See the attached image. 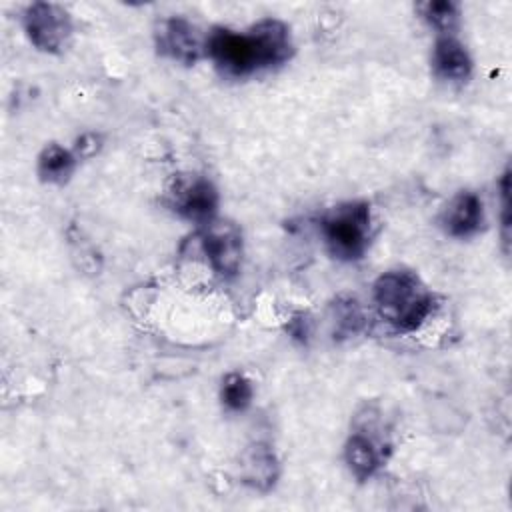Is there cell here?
<instances>
[{"label": "cell", "instance_id": "9", "mask_svg": "<svg viewBox=\"0 0 512 512\" xmlns=\"http://www.w3.org/2000/svg\"><path fill=\"white\" fill-rule=\"evenodd\" d=\"M432 68L444 80L464 82L472 72V58L454 36L444 34L434 44Z\"/></svg>", "mask_w": 512, "mask_h": 512}, {"label": "cell", "instance_id": "6", "mask_svg": "<svg viewBox=\"0 0 512 512\" xmlns=\"http://www.w3.org/2000/svg\"><path fill=\"white\" fill-rule=\"evenodd\" d=\"M202 250L220 276H234L242 262V232L232 222H208L200 234Z\"/></svg>", "mask_w": 512, "mask_h": 512}, {"label": "cell", "instance_id": "7", "mask_svg": "<svg viewBox=\"0 0 512 512\" xmlns=\"http://www.w3.org/2000/svg\"><path fill=\"white\" fill-rule=\"evenodd\" d=\"M156 46L162 56H168L186 66L194 64L206 50V38L186 18H164L156 28Z\"/></svg>", "mask_w": 512, "mask_h": 512}, {"label": "cell", "instance_id": "10", "mask_svg": "<svg viewBox=\"0 0 512 512\" xmlns=\"http://www.w3.org/2000/svg\"><path fill=\"white\" fill-rule=\"evenodd\" d=\"M242 482L256 490H270L278 478V460L266 444H252L240 456Z\"/></svg>", "mask_w": 512, "mask_h": 512}, {"label": "cell", "instance_id": "14", "mask_svg": "<svg viewBox=\"0 0 512 512\" xmlns=\"http://www.w3.org/2000/svg\"><path fill=\"white\" fill-rule=\"evenodd\" d=\"M420 16L436 30L450 32L458 22V6L448 0H430L418 6Z\"/></svg>", "mask_w": 512, "mask_h": 512}, {"label": "cell", "instance_id": "13", "mask_svg": "<svg viewBox=\"0 0 512 512\" xmlns=\"http://www.w3.org/2000/svg\"><path fill=\"white\" fill-rule=\"evenodd\" d=\"M220 398L228 410L242 412L252 402V384L244 374L232 372L222 380Z\"/></svg>", "mask_w": 512, "mask_h": 512}, {"label": "cell", "instance_id": "16", "mask_svg": "<svg viewBox=\"0 0 512 512\" xmlns=\"http://www.w3.org/2000/svg\"><path fill=\"white\" fill-rule=\"evenodd\" d=\"M78 154L80 156H92L96 150H98V136L94 134H84L80 140H78Z\"/></svg>", "mask_w": 512, "mask_h": 512}, {"label": "cell", "instance_id": "3", "mask_svg": "<svg viewBox=\"0 0 512 512\" xmlns=\"http://www.w3.org/2000/svg\"><path fill=\"white\" fill-rule=\"evenodd\" d=\"M320 230L334 258L360 260L370 242V206L366 202L340 204L322 218Z\"/></svg>", "mask_w": 512, "mask_h": 512}, {"label": "cell", "instance_id": "8", "mask_svg": "<svg viewBox=\"0 0 512 512\" xmlns=\"http://www.w3.org/2000/svg\"><path fill=\"white\" fill-rule=\"evenodd\" d=\"M482 222V202L474 192H458L442 214V224L454 238H468L476 234L482 228Z\"/></svg>", "mask_w": 512, "mask_h": 512}, {"label": "cell", "instance_id": "1", "mask_svg": "<svg viewBox=\"0 0 512 512\" xmlns=\"http://www.w3.org/2000/svg\"><path fill=\"white\" fill-rule=\"evenodd\" d=\"M292 52L288 26L274 18L260 20L246 34L214 28L206 38V54L224 74L234 78L280 66Z\"/></svg>", "mask_w": 512, "mask_h": 512}, {"label": "cell", "instance_id": "4", "mask_svg": "<svg viewBox=\"0 0 512 512\" xmlns=\"http://www.w3.org/2000/svg\"><path fill=\"white\" fill-rule=\"evenodd\" d=\"M170 208L186 220L208 224L218 210V192L214 184L198 174L176 176L168 188Z\"/></svg>", "mask_w": 512, "mask_h": 512}, {"label": "cell", "instance_id": "12", "mask_svg": "<svg viewBox=\"0 0 512 512\" xmlns=\"http://www.w3.org/2000/svg\"><path fill=\"white\" fill-rule=\"evenodd\" d=\"M76 166V156L60 144H48L38 156V176L48 184H64Z\"/></svg>", "mask_w": 512, "mask_h": 512}, {"label": "cell", "instance_id": "11", "mask_svg": "<svg viewBox=\"0 0 512 512\" xmlns=\"http://www.w3.org/2000/svg\"><path fill=\"white\" fill-rule=\"evenodd\" d=\"M382 454L384 450H380L376 442L362 432H354L344 446V460L358 480H368L374 476L382 464Z\"/></svg>", "mask_w": 512, "mask_h": 512}, {"label": "cell", "instance_id": "2", "mask_svg": "<svg viewBox=\"0 0 512 512\" xmlns=\"http://www.w3.org/2000/svg\"><path fill=\"white\" fill-rule=\"evenodd\" d=\"M374 304L380 318L398 332L418 330L434 310V294L410 270H390L374 282Z\"/></svg>", "mask_w": 512, "mask_h": 512}, {"label": "cell", "instance_id": "5", "mask_svg": "<svg viewBox=\"0 0 512 512\" xmlns=\"http://www.w3.org/2000/svg\"><path fill=\"white\" fill-rule=\"evenodd\" d=\"M24 30L30 42L48 54H56L64 48L72 34V22L68 12L50 2H34L24 10Z\"/></svg>", "mask_w": 512, "mask_h": 512}, {"label": "cell", "instance_id": "15", "mask_svg": "<svg viewBox=\"0 0 512 512\" xmlns=\"http://www.w3.org/2000/svg\"><path fill=\"white\" fill-rule=\"evenodd\" d=\"M338 308V326L344 330V332H356L362 324V314H360V308L354 300H344V302H338L336 304Z\"/></svg>", "mask_w": 512, "mask_h": 512}]
</instances>
